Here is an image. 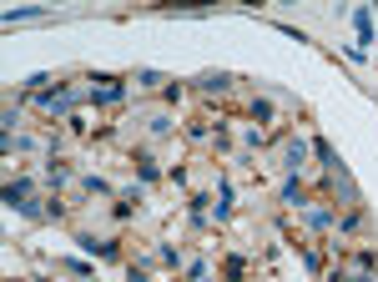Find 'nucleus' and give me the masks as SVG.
Instances as JSON below:
<instances>
[{"label": "nucleus", "instance_id": "f257e3e1", "mask_svg": "<svg viewBox=\"0 0 378 282\" xmlns=\"http://www.w3.org/2000/svg\"><path fill=\"white\" fill-rule=\"evenodd\" d=\"M283 166H288V171H298V166H303V141H298V146H288V162H283Z\"/></svg>", "mask_w": 378, "mask_h": 282}]
</instances>
